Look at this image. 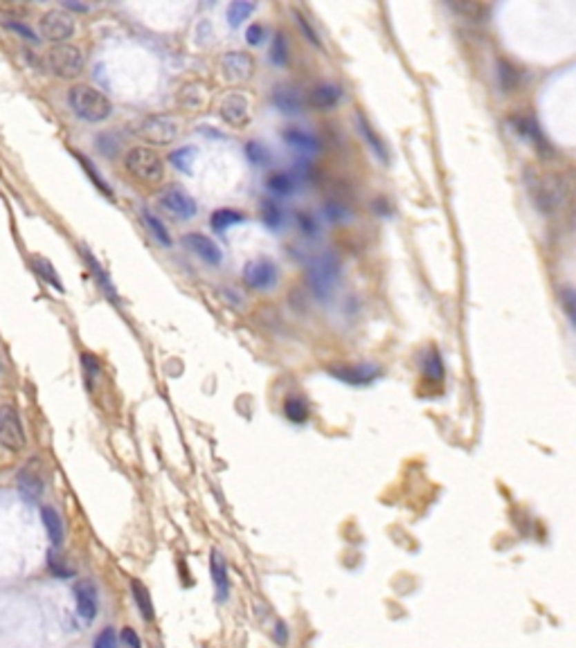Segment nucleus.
Listing matches in <instances>:
<instances>
[{
    "label": "nucleus",
    "mask_w": 576,
    "mask_h": 648,
    "mask_svg": "<svg viewBox=\"0 0 576 648\" xmlns=\"http://www.w3.org/2000/svg\"><path fill=\"white\" fill-rule=\"evenodd\" d=\"M340 277H343V261L336 252H320L318 257H313L307 266V282L313 297L318 302H329L336 295Z\"/></svg>",
    "instance_id": "1"
},
{
    "label": "nucleus",
    "mask_w": 576,
    "mask_h": 648,
    "mask_svg": "<svg viewBox=\"0 0 576 648\" xmlns=\"http://www.w3.org/2000/svg\"><path fill=\"white\" fill-rule=\"evenodd\" d=\"M68 104L73 113L84 122L99 124L113 115V102L102 90L88 84H77L68 90Z\"/></svg>",
    "instance_id": "2"
},
{
    "label": "nucleus",
    "mask_w": 576,
    "mask_h": 648,
    "mask_svg": "<svg viewBox=\"0 0 576 648\" xmlns=\"http://www.w3.org/2000/svg\"><path fill=\"white\" fill-rule=\"evenodd\" d=\"M124 169L137 182L144 185H160L164 180V160L162 155L151 146L137 144L131 146L124 155Z\"/></svg>",
    "instance_id": "3"
},
{
    "label": "nucleus",
    "mask_w": 576,
    "mask_h": 648,
    "mask_svg": "<svg viewBox=\"0 0 576 648\" xmlns=\"http://www.w3.org/2000/svg\"><path fill=\"white\" fill-rule=\"evenodd\" d=\"M180 133V122L169 115V113H153V115H146L135 128V135L142 140V142L153 146H167L176 142V137Z\"/></svg>",
    "instance_id": "4"
},
{
    "label": "nucleus",
    "mask_w": 576,
    "mask_h": 648,
    "mask_svg": "<svg viewBox=\"0 0 576 648\" xmlns=\"http://www.w3.org/2000/svg\"><path fill=\"white\" fill-rule=\"evenodd\" d=\"M46 64L50 73L59 79H77L84 73L86 59L84 52L73 43H59V46L48 50Z\"/></svg>",
    "instance_id": "5"
},
{
    "label": "nucleus",
    "mask_w": 576,
    "mask_h": 648,
    "mask_svg": "<svg viewBox=\"0 0 576 648\" xmlns=\"http://www.w3.org/2000/svg\"><path fill=\"white\" fill-rule=\"evenodd\" d=\"M155 200H158L160 209H164L169 216L178 218V221H191V218L198 214V205L194 196L180 185H164L162 189H158Z\"/></svg>",
    "instance_id": "6"
},
{
    "label": "nucleus",
    "mask_w": 576,
    "mask_h": 648,
    "mask_svg": "<svg viewBox=\"0 0 576 648\" xmlns=\"http://www.w3.org/2000/svg\"><path fill=\"white\" fill-rule=\"evenodd\" d=\"M243 284L252 288V291H259V293L273 291V288L279 284L277 264L268 257H257V259L248 261V264L243 266Z\"/></svg>",
    "instance_id": "7"
},
{
    "label": "nucleus",
    "mask_w": 576,
    "mask_h": 648,
    "mask_svg": "<svg viewBox=\"0 0 576 648\" xmlns=\"http://www.w3.org/2000/svg\"><path fill=\"white\" fill-rule=\"evenodd\" d=\"M336 381L354 385V388H365V385L376 383L383 370L376 363H352V365H331L327 370Z\"/></svg>",
    "instance_id": "8"
},
{
    "label": "nucleus",
    "mask_w": 576,
    "mask_h": 648,
    "mask_svg": "<svg viewBox=\"0 0 576 648\" xmlns=\"http://www.w3.org/2000/svg\"><path fill=\"white\" fill-rule=\"evenodd\" d=\"M75 30H77L75 19L66 10H50L41 16V23H39L41 37L57 43V46L59 43H66L75 34Z\"/></svg>",
    "instance_id": "9"
},
{
    "label": "nucleus",
    "mask_w": 576,
    "mask_h": 648,
    "mask_svg": "<svg viewBox=\"0 0 576 648\" xmlns=\"http://www.w3.org/2000/svg\"><path fill=\"white\" fill-rule=\"evenodd\" d=\"M0 446L12 452L25 448V430L21 417L12 406H0Z\"/></svg>",
    "instance_id": "10"
},
{
    "label": "nucleus",
    "mask_w": 576,
    "mask_h": 648,
    "mask_svg": "<svg viewBox=\"0 0 576 648\" xmlns=\"http://www.w3.org/2000/svg\"><path fill=\"white\" fill-rule=\"evenodd\" d=\"M182 246H185L191 255L205 261L207 266H221L223 264V250L212 236L203 232H187L182 236Z\"/></svg>",
    "instance_id": "11"
},
{
    "label": "nucleus",
    "mask_w": 576,
    "mask_h": 648,
    "mask_svg": "<svg viewBox=\"0 0 576 648\" xmlns=\"http://www.w3.org/2000/svg\"><path fill=\"white\" fill-rule=\"evenodd\" d=\"M221 73L225 82L230 84H246L255 75V61L246 52H225L221 59Z\"/></svg>",
    "instance_id": "12"
},
{
    "label": "nucleus",
    "mask_w": 576,
    "mask_h": 648,
    "mask_svg": "<svg viewBox=\"0 0 576 648\" xmlns=\"http://www.w3.org/2000/svg\"><path fill=\"white\" fill-rule=\"evenodd\" d=\"M219 115L225 124L234 128H246L250 122V102L243 93H230L225 95L219 104Z\"/></svg>",
    "instance_id": "13"
},
{
    "label": "nucleus",
    "mask_w": 576,
    "mask_h": 648,
    "mask_svg": "<svg viewBox=\"0 0 576 648\" xmlns=\"http://www.w3.org/2000/svg\"><path fill=\"white\" fill-rule=\"evenodd\" d=\"M209 576H212V585H214V599L219 603H225L230 599V576H228V563L221 551L212 549V556H209Z\"/></svg>",
    "instance_id": "14"
},
{
    "label": "nucleus",
    "mask_w": 576,
    "mask_h": 648,
    "mask_svg": "<svg viewBox=\"0 0 576 648\" xmlns=\"http://www.w3.org/2000/svg\"><path fill=\"white\" fill-rule=\"evenodd\" d=\"M343 97L345 93L338 84H318L309 93V106L316 111H334Z\"/></svg>",
    "instance_id": "15"
},
{
    "label": "nucleus",
    "mask_w": 576,
    "mask_h": 648,
    "mask_svg": "<svg viewBox=\"0 0 576 648\" xmlns=\"http://www.w3.org/2000/svg\"><path fill=\"white\" fill-rule=\"evenodd\" d=\"M273 104L279 113H284V115H300V113L304 111L302 93L295 88V86H288V84H279L273 90Z\"/></svg>",
    "instance_id": "16"
},
{
    "label": "nucleus",
    "mask_w": 576,
    "mask_h": 648,
    "mask_svg": "<svg viewBox=\"0 0 576 648\" xmlns=\"http://www.w3.org/2000/svg\"><path fill=\"white\" fill-rule=\"evenodd\" d=\"M282 140L291 149H298V151H302V153H318L322 149V140L313 133V131L300 128V126L284 128L282 131Z\"/></svg>",
    "instance_id": "17"
},
{
    "label": "nucleus",
    "mask_w": 576,
    "mask_h": 648,
    "mask_svg": "<svg viewBox=\"0 0 576 648\" xmlns=\"http://www.w3.org/2000/svg\"><path fill=\"white\" fill-rule=\"evenodd\" d=\"M75 601H77V610H79V617L84 621H93L95 615H97V590L90 581H77L75 583Z\"/></svg>",
    "instance_id": "18"
},
{
    "label": "nucleus",
    "mask_w": 576,
    "mask_h": 648,
    "mask_svg": "<svg viewBox=\"0 0 576 648\" xmlns=\"http://www.w3.org/2000/svg\"><path fill=\"white\" fill-rule=\"evenodd\" d=\"M176 102L185 111H200L207 104V90L200 82H185L176 93Z\"/></svg>",
    "instance_id": "19"
},
{
    "label": "nucleus",
    "mask_w": 576,
    "mask_h": 648,
    "mask_svg": "<svg viewBox=\"0 0 576 648\" xmlns=\"http://www.w3.org/2000/svg\"><path fill=\"white\" fill-rule=\"evenodd\" d=\"M356 128H358V133H361V137L365 140V142H367V146L372 149V153L376 155L383 164H387L390 162L387 146L383 144V140L376 135V131L372 128V124L367 122V117L363 115V113H356Z\"/></svg>",
    "instance_id": "20"
},
{
    "label": "nucleus",
    "mask_w": 576,
    "mask_h": 648,
    "mask_svg": "<svg viewBox=\"0 0 576 648\" xmlns=\"http://www.w3.org/2000/svg\"><path fill=\"white\" fill-rule=\"evenodd\" d=\"M81 257H84V261H86V266L90 268V273H93V277H95V282L99 284V288L104 291V295L108 297V300L113 302V304H119V297H117V291H115V286H113V282H111V277H108V273L104 270V266L99 264L97 259H95V255L90 250H81Z\"/></svg>",
    "instance_id": "21"
},
{
    "label": "nucleus",
    "mask_w": 576,
    "mask_h": 648,
    "mask_svg": "<svg viewBox=\"0 0 576 648\" xmlns=\"http://www.w3.org/2000/svg\"><path fill=\"white\" fill-rule=\"evenodd\" d=\"M16 484H19V491L21 495L25 497L28 502H37L41 493H43V479L37 470H32L25 466V470H21L19 479H16Z\"/></svg>",
    "instance_id": "22"
},
{
    "label": "nucleus",
    "mask_w": 576,
    "mask_h": 648,
    "mask_svg": "<svg viewBox=\"0 0 576 648\" xmlns=\"http://www.w3.org/2000/svg\"><path fill=\"white\" fill-rule=\"evenodd\" d=\"M320 214H322V221L325 223L340 225V223H347L349 218H352V209H349V205L343 203V200L329 198L320 205Z\"/></svg>",
    "instance_id": "23"
},
{
    "label": "nucleus",
    "mask_w": 576,
    "mask_h": 648,
    "mask_svg": "<svg viewBox=\"0 0 576 648\" xmlns=\"http://www.w3.org/2000/svg\"><path fill=\"white\" fill-rule=\"evenodd\" d=\"M246 221V216L239 209H230V207H223V209H216L212 212V218H209V225H212V230L216 234H223L228 232V227L232 225H239Z\"/></svg>",
    "instance_id": "24"
},
{
    "label": "nucleus",
    "mask_w": 576,
    "mask_h": 648,
    "mask_svg": "<svg viewBox=\"0 0 576 648\" xmlns=\"http://www.w3.org/2000/svg\"><path fill=\"white\" fill-rule=\"evenodd\" d=\"M309 414H311L309 403L302 397H298V394H291V397L284 399V417L291 423H307Z\"/></svg>",
    "instance_id": "25"
},
{
    "label": "nucleus",
    "mask_w": 576,
    "mask_h": 648,
    "mask_svg": "<svg viewBox=\"0 0 576 648\" xmlns=\"http://www.w3.org/2000/svg\"><path fill=\"white\" fill-rule=\"evenodd\" d=\"M131 592H133V601L140 610V615H142L144 621H153L155 612H153V601H151V594L146 590V585L142 581L133 579L131 581Z\"/></svg>",
    "instance_id": "26"
},
{
    "label": "nucleus",
    "mask_w": 576,
    "mask_h": 648,
    "mask_svg": "<svg viewBox=\"0 0 576 648\" xmlns=\"http://www.w3.org/2000/svg\"><path fill=\"white\" fill-rule=\"evenodd\" d=\"M196 158H198V149L191 146V144H187V146L173 149V151L169 153V162H171L173 167H176L180 173H187V176H191V171H194Z\"/></svg>",
    "instance_id": "27"
},
{
    "label": "nucleus",
    "mask_w": 576,
    "mask_h": 648,
    "mask_svg": "<svg viewBox=\"0 0 576 648\" xmlns=\"http://www.w3.org/2000/svg\"><path fill=\"white\" fill-rule=\"evenodd\" d=\"M259 212H261V218H264L266 227H270V230L277 232V230H282V227H284L286 216H284V209L279 207L277 200L264 198V200H261V205H259Z\"/></svg>",
    "instance_id": "28"
},
{
    "label": "nucleus",
    "mask_w": 576,
    "mask_h": 648,
    "mask_svg": "<svg viewBox=\"0 0 576 648\" xmlns=\"http://www.w3.org/2000/svg\"><path fill=\"white\" fill-rule=\"evenodd\" d=\"M41 518L43 524H46V531L50 536V542L55 547H59L64 542V522H61V515L52 509V506H43L41 509Z\"/></svg>",
    "instance_id": "29"
},
{
    "label": "nucleus",
    "mask_w": 576,
    "mask_h": 648,
    "mask_svg": "<svg viewBox=\"0 0 576 648\" xmlns=\"http://www.w3.org/2000/svg\"><path fill=\"white\" fill-rule=\"evenodd\" d=\"M295 185H298V182H295V178L286 171L270 173V176L266 178V189L273 196H291L295 191Z\"/></svg>",
    "instance_id": "30"
},
{
    "label": "nucleus",
    "mask_w": 576,
    "mask_h": 648,
    "mask_svg": "<svg viewBox=\"0 0 576 648\" xmlns=\"http://www.w3.org/2000/svg\"><path fill=\"white\" fill-rule=\"evenodd\" d=\"M423 376L428 381L441 383L446 379V367H443V358L439 354V349H428L425 361H423Z\"/></svg>",
    "instance_id": "31"
},
{
    "label": "nucleus",
    "mask_w": 576,
    "mask_h": 648,
    "mask_svg": "<svg viewBox=\"0 0 576 648\" xmlns=\"http://www.w3.org/2000/svg\"><path fill=\"white\" fill-rule=\"evenodd\" d=\"M142 223L146 225V230L153 234V239L158 243H162L164 248H169L173 243L169 232H167V225L162 223V218H158L153 212H149V209H142Z\"/></svg>",
    "instance_id": "32"
},
{
    "label": "nucleus",
    "mask_w": 576,
    "mask_h": 648,
    "mask_svg": "<svg viewBox=\"0 0 576 648\" xmlns=\"http://www.w3.org/2000/svg\"><path fill=\"white\" fill-rule=\"evenodd\" d=\"M257 5L255 3H243V0H234L228 5V25L230 28H239L243 25L252 14H255Z\"/></svg>",
    "instance_id": "33"
},
{
    "label": "nucleus",
    "mask_w": 576,
    "mask_h": 648,
    "mask_svg": "<svg viewBox=\"0 0 576 648\" xmlns=\"http://www.w3.org/2000/svg\"><path fill=\"white\" fill-rule=\"evenodd\" d=\"M32 268L37 270V275H39L41 279H46V284H50L52 288H55V291L64 293V284H61L57 270L52 268V264H50L48 259H43V257H32Z\"/></svg>",
    "instance_id": "34"
},
{
    "label": "nucleus",
    "mask_w": 576,
    "mask_h": 648,
    "mask_svg": "<svg viewBox=\"0 0 576 648\" xmlns=\"http://www.w3.org/2000/svg\"><path fill=\"white\" fill-rule=\"evenodd\" d=\"M246 155H248V162L255 164V167H268V164L273 162L270 149L264 142H259V140H250L246 144Z\"/></svg>",
    "instance_id": "35"
},
{
    "label": "nucleus",
    "mask_w": 576,
    "mask_h": 648,
    "mask_svg": "<svg viewBox=\"0 0 576 648\" xmlns=\"http://www.w3.org/2000/svg\"><path fill=\"white\" fill-rule=\"evenodd\" d=\"M270 61L277 66V68H284V66H288V41H286V37L282 32H277L275 37H273V41H270Z\"/></svg>",
    "instance_id": "36"
},
{
    "label": "nucleus",
    "mask_w": 576,
    "mask_h": 648,
    "mask_svg": "<svg viewBox=\"0 0 576 648\" xmlns=\"http://www.w3.org/2000/svg\"><path fill=\"white\" fill-rule=\"evenodd\" d=\"M497 70H500V84H502V88L507 90V93H511L513 88H516V84H518V70L513 68L509 61H504V59H500L497 61Z\"/></svg>",
    "instance_id": "37"
},
{
    "label": "nucleus",
    "mask_w": 576,
    "mask_h": 648,
    "mask_svg": "<svg viewBox=\"0 0 576 648\" xmlns=\"http://www.w3.org/2000/svg\"><path fill=\"white\" fill-rule=\"evenodd\" d=\"M295 221H298V227L304 236H309V239H318L320 236V223L318 218L313 214H307V212H298L295 214Z\"/></svg>",
    "instance_id": "38"
},
{
    "label": "nucleus",
    "mask_w": 576,
    "mask_h": 648,
    "mask_svg": "<svg viewBox=\"0 0 576 648\" xmlns=\"http://www.w3.org/2000/svg\"><path fill=\"white\" fill-rule=\"evenodd\" d=\"M293 14H295V21H298V25H300V32L304 34V39H307L311 46H316L318 50H322V41L318 37V32L313 30V25L307 21V16H304L302 12H298V10H295Z\"/></svg>",
    "instance_id": "39"
},
{
    "label": "nucleus",
    "mask_w": 576,
    "mask_h": 648,
    "mask_svg": "<svg viewBox=\"0 0 576 648\" xmlns=\"http://www.w3.org/2000/svg\"><path fill=\"white\" fill-rule=\"evenodd\" d=\"M77 158H79V162H81V167H84L86 171H88V176L93 178V182H95V185H97V187H99V189L104 191V194H106V196L111 198V196H113V189H111V187L106 185V180H104V176H102V173H99L97 169H95V167H93V164H90V160H88V158H84V155H77Z\"/></svg>",
    "instance_id": "40"
},
{
    "label": "nucleus",
    "mask_w": 576,
    "mask_h": 648,
    "mask_svg": "<svg viewBox=\"0 0 576 648\" xmlns=\"http://www.w3.org/2000/svg\"><path fill=\"white\" fill-rule=\"evenodd\" d=\"M558 302L563 304V311L567 315V320L574 324V306H576V300H574V291L570 286H563L561 291H558Z\"/></svg>",
    "instance_id": "41"
},
{
    "label": "nucleus",
    "mask_w": 576,
    "mask_h": 648,
    "mask_svg": "<svg viewBox=\"0 0 576 648\" xmlns=\"http://www.w3.org/2000/svg\"><path fill=\"white\" fill-rule=\"evenodd\" d=\"M291 176L295 178V182H298V180H313V178H316V169H313V164L309 160H298V162H295V169H293Z\"/></svg>",
    "instance_id": "42"
},
{
    "label": "nucleus",
    "mask_w": 576,
    "mask_h": 648,
    "mask_svg": "<svg viewBox=\"0 0 576 648\" xmlns=\"http://www.w3.org/2000/svg\"><path fill=\"white\" fill-rule=\"evenodd\" d=\"M246 41H248V46H252V48L261 46V43L266 41V30H264V25L252 23L250 28L246 30Z\"/></svg>",
    "instance_id": "43"
},
{
    "label": "nucleus",
    "mask_w": 576,
    "mask_h": 648,
    "mask_svg": "<svg viewBox=\"0 0 576 648\" xmlns=\"http://www.w3.org/2000/svg\"><path fill=\"white\" fill-rule=\"evenodd\" d=\"M95 648H119L117 644V635L113 628H104L102 633L95 639Z\"/></svg>",
    "instance_id": "44"
},
{
    "label": "nucleus",
    "mask_w": 576,
    "mask_h": 648,
    "mask_svg": "<svg viewBox=\"0 0 576 648\" xmlns=\"http://www.w3.org/2000/svg\"><path fill=\"white\" fill-rule=\"evenodd\" d=\"M48 565H50V572L55 574V576H59V579H68V576L73 574V572H70L68 567H66L64 560H61V558L55 554V551H52V554H50V558H48Z\"/></svg>",
    "instance_id": "45"
},
{
    "label": "nucleus",
    "mask_w": 576,
    "mask_h": 648,
    "mask_svg": "<svg viewBox=\"0 0 576 648\" xmlns=\"http://www.w3.org/2000/svg\"><path fill=\"white\" fill-rule=\"evenodd\" d=\"M119 642H122V646L124 648H142V642H140V635L135 633L133 628H122V633H119Z\"/></svg>",
    "instance_id": "46"
},
{
    "label": "nucleus",
    "mask_w": 576,
    "mask_h": 648,
    "mask_svg": "<svg viewBox=\"0 0 576 648\" xmlns=\"http://www.w3.org/2000/svg\"><path fill=\"white\" fill-rule=\"evenodd\" d=\"M81 365H84L86 379H88V381H95V379L99 376V363H97V358H95V356L84 354V356H81Z\"/></svg>",
    "instance_id": "47"
},
{
    "label": "nucleus",
    "mask_w": 576,
    "mask_h": 648,
    "mask_svg": "<svg viewBox=\"0 0 576 648\" xmlns=\"http://www.w3.org/2000/svg\"><path fill=\"white\" fill-rule=\"evenodd\" d=\"M5 25H7V28H10L12 32L21 34V39H28V41H34V43L39 41V37H37V34H34V32L28 28V25H23V23H14V21H7Z\"/></svg>",
    "instance_id": "48"
},
{
    "label": "nucleus",
    "mask_w": 576,
    "mask_h": 648,
    "mask_svg": "<svg viewBox=\"0 0 576 648\" xmlns=\"http://www.w3.org/2000/svg\"><path fill=\"white\" fill-rule=\"evenodd\" d=\"M286 637H288V630H286V626H284V621H279L277 628H275V639H277L279 644H284Z\"/></svg>",
    "instance_id": "49"
},
{
    "label": "nucleus",
    "mask_w": 576,
    "mask_h": 648,
    "mask_svg": "<svg viewBox=\"0 0 576 648\" xmlns=\"http://www.w3.org/2000/svg\"><path fill=\"white\" fill-rule=\"evenodd\" d=\"M64 10H70V12H88L90 7H88V5H79V3H64Z\"/></svg>",
    "instance_id": "50"
}]
</instances>
